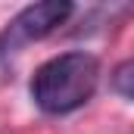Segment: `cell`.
<instances>
[{
    "label": "cell",
    "instance_id": "6da1fadb",
    "mask_svg": "<svg viewBox=\"0 0 134 134\" xmlns=\"http://www.w3.org/2000/svg\"><path fill=\"white\" fill-rule=\"evenodd\" d=\"M100 81V63L91 53H63L47 59L31 78V100L50 112L66 115L94 97Z\"/></svg>",
    "mask_w": 134,
    "mask_h": 134
},
{
    "label": "cell",
    "instance_id": "7a4b0ae2",
    "mask_svg": "<svg viewBox=\"0 0 134 134\" xmlns=\"http://www.w3.org/2000/svg\"><path fill=\"white\" fill-rule=\"evenodd\" d=\"M75 13L72 3H59V0H47V3H31L25 6L13 22H9V41H41L50 31H56L69 16Z\"/></svg>",
    "mask_w": 134,
    "mask_h": 134
},
{
    "label": "cell",
    "instance_id": "3957f363",
    "mask_svg": "<svg viewBox=\"0 0 134 134\" xmlns=\"http://www.w3.org/2000/svg\"><path fill=\"white\" fill-rule=\"evenodd\" d=\"M112 91L122 94V97H128V100H134V59L122 63L112 72Z\"/></svg>",
    "mask_w": 134,
    "mask_h": 134
}]
</instances>
